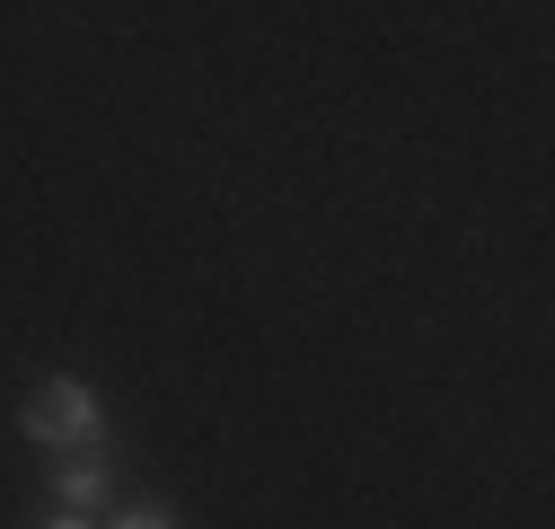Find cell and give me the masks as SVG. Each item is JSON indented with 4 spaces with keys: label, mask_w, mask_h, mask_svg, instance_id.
<instances>
[{
    "label": "cell",
    "mask_w": 555,
    "mask_h": 529,
    "mask_svg": "<svg viewBox=\"0 0 555 529\" xmlns=\"http://www.w3.org/2000/svg\"><path fill=\"white\" fill-rule=\"evenodd\" d=\"M18 433H27L36 450H98V441H106V397H98L80 371H53V379L27 388Z\"/></svg>",
    "instance_id": "cell-1"
},
{
    "label": "cell",
    "mask_w": 555,
    "mask_h": 529,
    "mask_svg": "<svg viewBox=\"0 0 555 529\" xmlns=\"http://www.w3.org/2000/svg\"><path fill=\"white\" fill-rule=\"evenodd\" d=\"M53 503L62 512H106L115 503V459L98 450H53Z\"/></svg>",
    "instance_id": "cell-2"
},
{
    "label": "cell",
    "mask_w": 555,
    "mask_h": 529,
    "mask_svg": "<svg viewBox=\"0 0 555 529\" xmlns=\"http://www.w3.org/2000/svg\"><path fill=\"white\" fill-rule=\"evenodd\" d=\"M98 529H177V512H168V503H124V512L98 520Z\"/></svg>",
    "instance_id": "cell-3"
},
{
    "label": "cell",
    "mask_w": 555,
    "mask_h": 529,
    "mask_svg": "<svg viewBox=\"0 0 555 529\" xmlns=\"http://www.w3.org/2000/svg\"><path fill=\"white\" fill-rule=\"evenodd\" d=\"M44 529H98V512H53Z\"/></svg>",
    "instance_id": "cell-4"
}]
</instances>
